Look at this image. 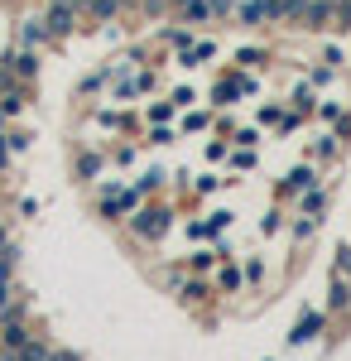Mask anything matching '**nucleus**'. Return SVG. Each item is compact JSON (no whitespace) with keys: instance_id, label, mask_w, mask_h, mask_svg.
Listing matches in <instances>:
<instances>
[{"instance_id":"nucleus-36","label":"nucleus","mask_w":351,"mask_h":361,"mask_svg":"<svg viewBox=\"0 0 351 361\" xmlns=\"http://www.w3.org/2000/svg\"><path fill=\"white\" fill-rule=\"evenodd\" d=\"M265 279V255H245V284H260Z\"/></svg>"},{"instance_id":"nucleus-46","label":"nucleus","mask_w":351,"mask_h":361,"mask_svg":"<svg viewBox=\"0 0 351 361\" xmlns=\"http://www.w3.org/2000/svg\"><path fill=\"white\" fill-rule=\"evenodd\" d=\"M173 102H178V111H188L192 102H197V92L192 87H173Z\"/></svg>"},{"instance_id":"nucleus-15","label":"nucleus","mask_w":351,"mask_h":361,"mask_svg":"<svg viewBox=\"0 0 351 361\" xmlns=\"http://www.w3.org/2000/svg\"><path fill=\"white\" fill-rule=\"evenodd\" d=\"M130 183H135V193H140V197H159V193H164V183H168V173H164L159 164H149V169H140Z\"/></svg>"},{"instance_id":"nucleus-42","label":"nucleus","mask_w":351,"mask_h":361,"mask_svg":"<svg viewBox=\"0 0 351 361\" xmlns=\"http://www.w3.org/2000/svg\"><path fill=\"white\" fill-rule=\"evenodd\" d=\"M318 116H323L327 126H337V121H342V116H347V111H342L337 102H318Z\"/></svg>"},{"instance_id":"nucleus-16","label":"nucleus","mask_w":351,"mask_h":361,"mask_svg":"<svg viewBox=\"0 0 351 361\" xmlns=\"http://www.w3.org/2000/svg\"><path fill=\"white\" fill-rule=\"evenodd\" d=\"M140 149H144V140L121 135V145H111V169H130L140 159Z\"/></svg>"},{"instance_id":"nucleus-39","label":"nucleus","mask_w":351,"mask_h":361,"mask_svg":"<svg viewBox=\"0 0 351 361\" xmlns=\"http://www.w3.org/2000/svg\"><path fill=\"white\" fill-rule=\"evenodd\" d=\"M226 226H231V212H207V231H212V241L226 231Z\"/></svg>"},{"instance_id":"nucleus-21","label":"nucleus","mask_w":351,"mask_h":361,"mask_svg":"<svg viewBox=\"0 0 351 361\" xmlns=\"http://www.w3.org/2000/svg\"><path fill=\"white\" fill-rule=\"evenodd\" d=\"M54 342H49V337H34V342H25V347H20V361H54Z\"/></svg>"},{"instance_id":"nucleus-24","label":"nucleus","mask_w":351,"mask_h":361,"mask_svg":"<svg viewBox=\"0 0 351 361\" xmlns=\"http://www.w3.org/2000/svg\"><path fill=\"white\" fill-rule=\"evenodd\" d=\"M323 207H327V188H323V183H318V188H308L303 202H298V212H308V217H323Z\"/></svg>"},{"instance_id":"nucleus-53","label":"nucleus","mask_w":351,"mask_h":361,"mask_svg":"<svg viewBox=\"0 0 351 361\" xmlns=\"http://www.w3.org/2000/svg\"><path fill=\"white\" fill-rule=\"evenodd\" d=\"M265 361H270V357H265Z\"/></svg>"},{"instance_id":"nucleus-33","label":"nucleus","mask_w":351,"mask_h":361,"mask_svg":"<svg viewBox=\"0 0 351 361\" xmlns=\"http://www.w3.org/2000/svg\"><path fill=\"white\" fill-rule=\"evenodd\" d=\"M15 87H20V78H15V68H10V54H0V97L15 92Z\"/></svg>"},{"instance_id":"nucleus-41","label":"nucleus","mask_w":351,"mask_h":361,"mask_svg":"<svg viewBox=\"0 0 351 361\" xmlns=\"http://www.w3.org/2000/svg\"><path fill=\"white\" fill-rule=\"evenodd\" d=\"M332 78H337V68H332V63H323V68H313V73H308V82H313V87H327Z\"/></svg>"},{"instance_id":"nucleus-22","label":"nucleus","mask_w":351,"mask_h":361,"mask_svg":"<svg viewBox=\"0 0 351 361\" xmlns=\"http://www.w3.org/2000/svg\"><path fill=\"white\" fill-rule=\"evenodd\" d=\"M144 149H164V145H173V140H178V130H173V126H144Z\"/></svg>"},{"instance_id":"nucleus-17","label":"nucleus","mask_w":351,"mask_h":361,"mask_svg":"<svg viewBox=\"0 0 351 361\" xmlns=\"http://www.w3.org/2000/svg\"><path fill=\"white\" fill-rule=\"evenodd\" d=\"M188 260V275H212L216 265H221V255H216V246H197L192 255H183Z\"/></svg>"},{"instance_id":"nucleus-19","label":"nucleus","mask_w":351,"mask_h":361,"mask_svg":"<svg viewBox=\"0 0 351 361\" xmlns=\"http://www.w3.org/2000/svg\"><path fill=\"white\" fill-rule=\"evenodd\" d=\"M20 260H25V246H20V241H10V246L0 250V284H15V270H20Z\"/></svg>"},{"instance_id":"nucleus-6","label":"nucleus","mask_w":351,"mask_h":361,"mask_svg":"<svg viewBox=\"0 0 351 361\" xmlns=\"http://www.w3.org/2000/svg\"><path fill=\"white\" fill-rule=\"evenodd\" d=\"M303 34H327V29H337V0H308V10L298 15V25Z\"/></svg>"},{"instance_id":"nucleus-48","label":"nucleus","mask_w":351,"mask_h":361,"mask_svg":"<svg viewBox=\"0 0 351 361\" xmlns=\"http://www.w3.org/2000/svg\"><path fill=\"white\" fill-rule=\"evenodd\" d=\"M10 241H15V222H10V217H0V250L10 246Z\"/></svg>"},{"instance_id":"nucleus-26","label":"nucleus","mask_w":351,"mask_h":361,"mask_svg":"<svg viewBox=\"0 0 351 361\" xmlns=\"http://www.w3.org/2000/svg\"><path fill=\"white\" fill-rule=\"evenodd\" d=\"M313 102H318V97H313V82H298L294 92H289V106H294V111H313Z\"/></svg>"},{"instance_id":"nucleus-52","label":"nucleus","mask_w":351,"mask_h":361,"mask_svg":"<svg viewBox=\"0 0 351 361\" xmlns=\"http://www.w3.org/2000/svg\"><path fill=\"white\" fill-rule=\"evenodd\" d=\"M0 352H5V337H0Z\"/></svg>"},{"instance_id":"nucleus-50","label":"nucleus","mask_w":351,"mask_h":361,"mask_svg":"<svg viewBox=\"0 0 351 361\" xmlns=\"http://www.w3.org/2000/svg\"><path fill=\"white\" fill-rule=\"evenodd\" d=\"M121 5H125V10H140V5H144V0H121Z\"/></svg>"},{"instance_id":"nucleus-25","label":"nucleus","mask_w":351,"mask_h":361,"mask_svg":"<svg viewBox=\"0 0 351 361\" xmlns=\"http://www.w3.org/2000/svg\"><path fill=\"white\" fill-rule=\"evenodd\" d=\"M140 20L149 25V20H173V0H144L140 5Z\"/></svg>"},{"instance_id":"nucleus-11","label":"nucleus","mask_w":351,"mask_h":361,"mask_svg":"<svg viewBox=\"0 0 351 361\" xmlns=\"http://www.w3.org/2000/svg\"><path fill=\"white\" fill-rule=\"evenodd\" d=\"M308 188H318V169L298 164V169H289V178L274 188V197H294V193H308Z\"/></svg>"},{"instance_id":"nucleus-8","label":"nucleus","mask_w":351,"mask_h":361,"mask_svg":"<svg viewBox=\"0 0 351 361\" xmlns=\"http://www.w3.org/2000/svg\"><path fill=\"white\" fill-rule=\"evenodd\" d=\"M10 68H15V78L20 82H39V73H44V54L39 49H10Z\"/></svg>"},{"instance_id":"nucleus-20","label":"nucleus","mask_w":351,"mask_h":361,"mask_svg":"<svg viewBox=\"0 0 351 361\" xmlns=\"http://www.w3.org/2000/svg\"><path fill=\"white\" fill-rule=\"evenodd\" d=\"M173 116H178V102L168 97V102H149L144 106V126H173Z\"/></svg>"},{"instance_id":"nucleus-13","label":"nucleus","mask_w":351,"mask_h":361,"mask_svg":"<svg viewBox=\"0 0 351 361\" xmlns=\"http://www.w3.org/2000/svg\"><path fill=\"white\" fill-rule=\"evenodd\" d=\"M216 54H221V49H216V39H197L192 49H178L173 63H178V68H202V63H212Z\"/></svg>"},{"instance_id":"nucleus-40","label":"nucleus","mask_w":351,"mask_h":361,"mask_svg":"<svg viewBox=\"0 0 351 361\" xmlns=\"http://www.w3.org/2000/svg\"><path fill=\"white\" fill-rule=\"evenodd\" d=\"M39 212H44V202H39V197H20V222H34Z\"/></svg>"},{"instance_id":"nucleus-14","label":"nucleus","mask_w":351,"mask_h":361,"mask_svg":"<svg viewBox=\"0 0 351 361\" xmlns=\"http://www.w3.org/2000/svg\"><path fill=\"white\" fill-rule=\"evenodd\" d=\"M216 294H221V289H212V284H207V275H188L183 279V289H178V299H183V304H212Z\"/></svg>"},{"instance_id":"nucleus-1","label":"nucleus","mask_w":351,"mask_h":361,"mask_svg":"<svg viewBox=\"0 0 351 361\" xmlns=\"http://www.w3.org/2000/svg\"><path fill=\"white\" fill-rule=\"evenodd\" d=\"M173 222H178V212H173L168 202H159V197H144V202H140V207H135V212H130L121 226H125V236H130L135 246H159L164 236L173 231Z\"/></svg>"},{"instance_id":"nucleus-32","label":"nucleus","mask_w":351,"mask_h":361,"mask_svg":"<svg viewBox=\"0 0 351 361\" xmlns=\"http://www.w3.org/2000/svg\"><path fill=\"white\" fill-rule=\"evenodd\" d=\"M226 164L241 169V173H250V169H255V149H245V145H241V149H231V154H226Z\"/></svg>"},{"instance_id":"nucleus-51","label":"nucleus","mask_w":351,"mask_h":361,"mask_svg":"<svg viewBox=\"0 0 351 361\" xmlns=\"http://www.w3.org/2000/svg\"><path fill=\"white\" fill-rule=\"evenodd\" d=\"M73 5H82V15H87V5H92V0H73Z\"/></svg>"},{"instance_id":"nucleus-34","label":"nucleus","mask_w":351,"mask_h":361,"mask_svg":"<svg viewBox=\"0 0 351 361\" xmlns=\"http://www.w3.org/2000/svg\"><path fill=\"white\" fill-rule=\"evenodd\" d=\"M221 188V173H197V183H192V197H207Z\"/></svg>"},{"instance_id":"nucleus-5","label":"nucleus","mask_w":351,"mask_h":361,"mask_svg":"<svg viewBox=\"0 0 351 361\" xmlns=\"http://www.w3.org/2000/svg\"><path fill=\"white\" fill-rule=\"evenodd\" d=\"M87 116H92V121H97L101 130H111V135H135V130H140V121H144V116L125 111V106H101V102H97V106H92Z\"/></svg>"},{"instance_id":"nucleus-28","label":"nucleus","mask_w":351,"mask_h":361,"mask_svg":"<svg viewBox=\"0 0 351 361\" xmlns=\"http://www.w3.org/2000/svg\"><path fill=\"white\" fill-rule=\"evenodd\" d=\"M5 135H10V149H15V154H29V149H34V130H29V126H10Z\"/></svg>"},{"instance_id":"nucleus-37","label":"nucleus","mask_w":351,"mask_h":361,"mask_svg":"<svg viewBox=\"0 0 351 361\" xmlns=\"http://www.w3.org/2000/svg\"><path fill=\"white\" fill-rule=\"evenodd\" d=\"M183 236H188V241H212V231H207V217H192V222L183 226Z\"/></svg>"},{"instance_id":"nucleus-18","label":"nucleus","mask_w":351,"mask_h":361,"mask_svg":"<svg viewBox=\"0 0 351 361\" xmlns=\"http://www.w3.org/2000/svg\"><path fill=\"white\" fill-rule=\"evenodd\" d=\"M347 308H351V279L337 275L332 289H327V313H347Z\"/></svg>"},{"instance_id":"nucleus-31","label":"nucleus","mask_w":351,"mask_h":361,"mask_svg":"<svg viewBox=\"0 0 351 361\" xmlns=\"http://www.w3.org/2000/svg\"><path fill=\"white\" fill-rule=\"evenodd\" d=\"M289 231H294V241H308V236L318 231V217H308V212H298V217H294V226H289Z\"/></svg>"},{"instance_id":"nucleus-4","label":"nucleus","mask_w":351,"mask_h":361,"mask_svg":"<svg viewBox=\"0 0 351 361\" xmlns=\"http://www.w3.org/2000/svg\"><path fill=\"white\" fill-rule=\"evenodd\" d=\"M92 202H97V217H101V222H125V217L135 212L144 197L135 193V183H125L121 193H111V197H92Z\"/></svg>"},{"instance_id":"nucleus-3","label":"nucleus","mask_w":351,"mask_h":361,"mask_svg":"<svg viewBox=\"0 0 351 361\" xmlns=\"http://www.w3.org/2000/svg\"><path fill=\"white\" fill-rule=\"evenodd\" d=\"M44 20H49V29H54V39L68 49L73 39L82 34V5H73V0H44Z\"/></svg>"},{"instance_id":"nucleus-10","label":"nucleus","mask_w":351,"mask_h":361,"mask_svg":"<svg viewBox=\"0 0 351 361\" xmlns=\"http://www.w3.org/2000/svg\"><path fill=\"white\" fill-rule=\"evenodd\" d=\"M173 20H178V25H188V29L216 25V15H212V5H207V0H183V5L173 10Z\"/></svg>"},{"instance_id":"nucleus-9","label":"nucleus","mask_w":351,"mask_h":361,"mask_svg":"<svg viewBox=\"0 0 351 361\" xmlns=\"http://www.w3.org/2000/svg\"><path fill=\"white\" fill-rule=\"evenodd\" d=\"M154 44H159V49H173V54H178V49H192V44H197V29L178 25V20H168V25L154 29Z\"/></svg>"},{"instance_id":"nucleus-29","label":"nucleus","mask_w":351,"mask_h":361,"mask_svg":"<svg viewBox=\"0 0 351 361\" xmlns=\"http://www.w3.org/2000/svg\"><path fill=\"white\" fill-rule=\"evenodd\" d=\"M135 92L140 97H154L159 92V73L154 68H135Z\"/></svg>"},{"instance_id":"nucleus-38","label":"nucleus","mask_w":351,"mask_h":361,"mask_svg":"<svg viewBox=\"0 0 351 361\" xmlns=\"http://www.w3.org/2000/svg\"><path fill=\"white\" fill-rule=\"evenodd\" d=\"M236 58H241L236 68H265V58H270V54H265V49H241Z\"/></svg>"},{"instance_id":"nucleus-2","label":"nucleus","mask_w":351,"mask_h":361,"mask_svg":"<svg viewBox=\"0 0 351 361\" xmlns=\"http://www.w3.org/2000/svg\"><path fill=\"white\" fill-rule=\"evenodd\" d=\"M15 44H20V49H39V54H58V49H63L54 39V29H49V20H44V5H39V10H25V15L15 20Z\"/></svg>"},{"instance_id":"nucleus-7","label":"nucleus","mask_w":351,"mask_h":361,"mask_svg":"<svg viewBox=\"0 0 351 361\" xmlns=\"http://www.w3.org/2000/svg\"><path fill=\"white\" fill-rule=\"evenodd\" d=\"M327 328V308H303L294 323V333H289V347H303V342H313V337Z\"/></svg>"},{"instance_id":"nucleus-30","label":"nucleus","mask_w":351,"mask_h":361,"mask_svg":"<svg viewBox=\"0 0 351 361\" xmlns=\"http://www.w3.org/2000/svg\"><path fill=\"white\" fill-rule=\"evenodd\" d=\"M313 154H318V159H337V154H342V135H323L313 145Z\"/></svg>"},{"instance_id":"nucleus-23","label":"nucleus","mask_w":351,"mask_h":361,"mask_svg":"<svg viewBox=\"0 0 351 361\" xmlns=\"http://www.w3.org/2000/svg\"><path fill=\"white\" fill-rule=\"evenodd\" d=\"M0 337H5V347H25V342H34V328H29V318L25 323H10V328H0Z\"/></svg>"},{"instance_id":"nucleus-27","label":"nucleus","mask_w":351,"mask_h":361,"mask_svg":"<svg viewBox=\"0 0 351 361\" xmlns=\"http://www.w3.org/2000/svg\"><path fill=\"white\" fill-rule=\"evenodd\" d=\"M202 130H212V111H207V106L183 116V135H202Z\"/></svg>"},{"instance_id":"nucleus-43","label":"nucleus","mask_w":351,"mask_h":361,"mask_svg":"<svg viewBox=\"0 0 351 361\" xmlns=\"http://www.w3.org/2000/svg\"><path fill=\"white\" fill-rule=\"evenodd\" d=\"M337 34H351V0H337Z\"/></svg>"},{"instance_id":"nucleus-45","label":"nucleus","mask_w":351,"mask_h":361,"mask_svg":"<svg viewBox=\"0 0 351 361\" xmlns=\"http://www.w3.org/2000/svg\"><path fill=\"white\" fill-rule=\"evenodd\" d=\"M231 145H245V149H255V145H260V130H231Z\"/></svg>"},{"instance_id":"nucleus-49","label":"nucleus","mask_w":351,"mask_h":361,"mask_svg":"<svg viewBox=\"0 0 351 361\" xmlns=\"http://www.w3.org/2000/svg\"><path fill=\"white\" fill-rule=\"evenodd\" d=\"M54 361H82V352H63V347H58V352H54Z\"/></svg>"},{"instance_id":"nucleus-47","label":"nucleus","mask_w":351,"mask_h":361,"mask_svg":"<svg viewBox=\"0 0 351 361\" xmlns=\"http://www.w3.org/2000/svg\"><path fill=\"white\" fill-rule=\"evenodd\" d=\"M337 275L351 279V246H337Z\"/></svg>"},{"instance_id":"nucleus-12","label":"nucleus","mask_w":351,"mask_h":361,"mask_svg":"<svg viewBox=\"0 0 351 361\" xmlns=\"http://www.w3.org/2000/svg\"><path fill=\"white\" fill-rule=\"evenodd\" d=\"M216 289H221L226 299H231V294H241V289H245V265L236 260V255L216 265Z\"/></svg>"},{"instance_id":"nucleus-35","label":"nucleus","mask_w":351,"mask_h":361,"mask_svg":"<svg viewBox=\"0 0 351 361\" xmlns=\"http://www.w3.org/2000/svg\"><path fill=\"white\" fill-rule=\"evenodd\" d=\"M207 5H212L216 25H221V20H236V10H241V0H207Z\"/></svg>"},{"instance_id":"nucleus-44","label":"nucleus","mask_w":351,"mask_h":361,"mask_svg":"<svg viewBox=\"0 0 351 361\" xmlns=\"http://www.w3.org/2000/svg\"><path fill=\"white\" fill-rule=\"evenodd\" d=\"M279 226H284V212H279V207H270V212H265V222H260V231H265V236H274Z\"/></svg>"}]
</instances>
